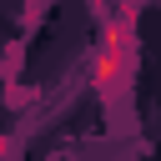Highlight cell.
<instances>
[{
  "mask_svg": "<svg viewBox=\"0 0 161 161\" xmlns=\"http://www.w3.org/2000/svg\"><path fill=\"white\" fill-rule=\"evenodd\" d=\"M0 156H15V141L10 136H0Z\"/></svg>",
  "mask_w": 161,
  "mask_h": 161,
  "instance_id": "cell-2",
  "label": "cell"
},
{
  "mask_svg": "<svg viewBox=\"0 0 161 161\" xmlns=\"http://www.w3.org/2000/svg\"><path fill=\"white\" fill-rule=\"evenodd\" d=\"M131 65H136V10L126 5V10L106 25L101 50H96V60H91L96 91H101L106 101H121V91H126V80H131Z\"/></svg>",
  "mask_w": 161,
  "mask_h": 161,
  "instance_id": "cell-1",
  "label": "cell"
}]
</instances>
